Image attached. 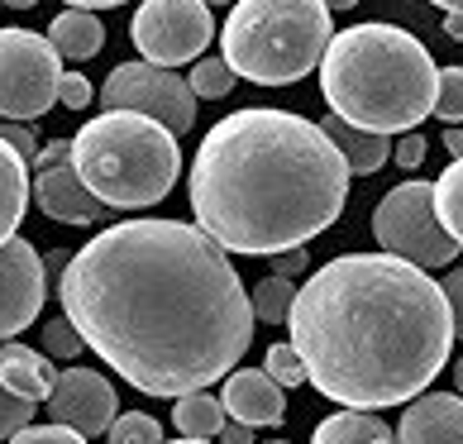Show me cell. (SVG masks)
Listing matches in <instances>:
<instances>
[{
    "instance_id": "6da1fadb",
    "label": "cell",
    "mask_w": 463,
    "mask_h": 444,
    "mask_svg": "<svg viewBox=\"0 0 463 444\" xmlns=\"http://www.w3.org/2000/svg\"><path fill=\"white\" fill-rule=\"evenodd\" d=\"M62 316L144 397H192L253 345V306L230 253L186 220H119L62 268Z\"/></svg>"
},
{
    "instance_id": "7a4b0ae2",
    "label": "cell",
    "mask_w": 463,
    "mask_h": 444,
    "mask_svg": "<svg viewBox=\"0 0 463 444\" xmlns=\"http://www.w3.org/2000/svg\"><path fill=\"white\" fill-rule=\"evenodd\" d=\"M287 330L306 383L345 411L416 401L454 349L439 282L392 253H345L311 272Z\"/></svg>"
},
{
    "instance_id": "3957f363",
    "label": "cell",
    "mask_w": 463,
    "mask_h": 444,
    "mask_svg": "<svg viewBox=\"0 0 463 444\" xmlns=\"http://www.w3.org/2000/svg\"><path fill=\"white\" fill-rule=\"evenodd\" d=\"M186 192L196 230L225 253L278 259L345 215L349 167L316 119L253 106L211 125Z\"/></svg>"
},
{
    "instance_id": "277c9868",
    "label": "cell",
    "mask_w": 463,
    "mask_h": 444,
    "mask_svg": "<svg viewBox=\"0 0 463 444\" xmlns=\"http://www.w3.org/2000/svg\"><path fill=\"white\" fill-rule=\"evenodd\" d=\"M439 67L416 33L397 24H354L335 33L320 58V91L354 129L368 134H411L435 115Z\"/></svg>"
},
{
    "instance_id": "5b68a950",
    "label": "cell",
    "mask_w": 463,
    "mask_h": 444,
    "mask_svg": "<svg viewBox=\"0 0 463 444\" xmlns=\"http://www.w3.org/2000/svg\"><path fill=\"white\" fill-rule=\"evenodd\" d=\"M72 167L110 211H144L173 196L182 177V148L177 134H167L158 119L106 110L72 134Z\"/></svg>"
},
{
    "instance_id": "8992f818",
    "label": "cell",
    "mask_w": 463,
    "mask_h": 444,
    "mask_svg": "<svg viewBox=\"0 0 463 444\" xmlns=\"http://www.w3.org/2000/svg\"><path fill=\"white\" fill-rule=\"evenodd\" d=\"M335 39L320 0H234L220 29V58L234 77L259 87H291L316 72Z\"/></svg>"
},
{
    "instance_id": "52a82bcc",
    "label": "cell",
    "mask_w": 463,
    "mask_h": 444,
    "mask_svg": "<svg viewBox=\"0 0 463 444\" xmlns=\"http://www.w3.org/2000/svg\"><path fill=\"white\" fill-rule=\"evenodd\" d=\"M373 234L383 253L402 263H416L420 272L430 268H449L458 259V244L444 234L439 215H435V196H430V182H402L377 201L373 211Z\"/></svg>"
},
{
    "instance_id": "ba28073f",
    "label": "cell",
    "mask_w": 463,
    "mask_h": 444,
    "mask_svg": "<svg viewBox=\"0 0 463 444\" xmlns=\"http://www.w3.org/2000/svg\"><path fill=\"white\" fill-rule=\"evenodd\" d=\"M62 58L33 29H0V119L29 125L58 106Z\"/></svg>"
},
{
    "instance_id": "9c48e42d",
    "label": "cell",
    "mask_w": 463,
    "mask_h": 444,
    "mask_svg": "<svg viewBox=\"0 0 463 444\" xmlns=\"http://www.w3.org/2000/svg\"><path fill=\"white\" fill-rule=\"evenodd\" d=\"M129 39L139 58L153 67H182L196 62L215 39V20L205 0H144L134 10Z\"/></svg>"
},
{
    "instance_id": "30bf717a",
    "label": "cell",
    "mask_w": 463,
    "mask_h": 444,
    "mask_svg": "<svg viewBox=\"0 0 463 444\" xmlns=\"http://www.w3.org/2000/svg\"><path fill=\"white\" fill-rule=\"evenodd\" d=\"M106 110H129L158 119L167 134H182L196 125V96L186 87V77H177L173 67H153V62H119L100 87Z\"/></svg>"
},
{
    "instance_id": "8fae6325",
    "label": "cell",
    "mask_w": 463,
    "mask_h": 444,
    "mask_svg": "<svg viewBox=\"0 0 463 444\" xmlns=\"http://www.w3.org/2000/svg\"><path fill=\"white\" fill-rule=\"evenodd\" d=\"M43 297V253L20 234L5 239L0 244V345H10L39 320Z\"/></svg>"
},
{
    "instance_id": "7c38bea8",
    "label": "cell",
    "mask_w": 463,
    "mask_h": 444,
    "mask_svg": "<svg viewBox=\"0 0 463 444\" xmlns=\"http://www.w3.org/2000/svg\"><path fill=\"white\" fill-rule=\"evenodd\" d=\"M48 416L53 425H67L77 435H106L119 416V397L106 373L96 368H62L53 392H48Z\"/></svg>"
},
{
    "instance_id": "4fadbf2b",
    "label": "cell",
    "mask_w": 463,
    "mask_h": 444,
    "mask_svg": "<svg viewBox=\"0 0 463 444\" xmlns=\"http://www.w3.org/2000/svg\"><path fill=\"white\" fill-rule=\"evenodd\" d=\"M33 201H39V211L53 215L58 225H96L100 215H110V206L87 192V182L77 177L72 163L39 167V177H33Z\"/></svg>"
},
{
    "instance_id": "5bb4252c",
    "label": "cell",
    "mask_w": 463,
    "mask_h": 444,
    "mask_svg": "<svg viewBox=\"0 0 463 444\" xmlns=\"http://www.w3.org/2000/svg\"><path fill=\"white\" fill-rule=\"evenodd\" d=\"M220 406L230 411V420L249 425V430H259V425H282L287 420V397L282 387L268 378L263 368H239L225 378L220 387Z\"/></svg>"
},
{
    "instance_id": "9a60e30c",
    "label": "cell",
    "mask_w": 463,
    "mask_h": 444,
    "mask_svg": "<svg viewBox=\"0 0 463 444\" xmlns=\"http://www.w3.org/2000/svg\"><path fill=\"white\" fill-rule=\"evenodd\" d=\"M397 444H463V397L458 392H420L402 411Z\"/></svg>"
},
{
    "instance_id": "2e32d148",
    "label": "cell",
    "mask_w": 463,
    "mask_h": 444,
    "mask_svg": "<svg viewBox=\"0 0 463 444\" xmlns=\"http://www.w3.org/2000/svg\"><path fill=\"white\" fill-rule=\"evenodd\" d=\"M53 383H58V368L48 354L20 345V339L0 345V387L5 392H14V397H24V401H48Z\"/></svg>"
},
{
    "instance_id": "e0dca14e",
    "label": "cell",
    "mask_w": 463,
    "mask_h": 444,
    "mask_svg": "<svg viewBox=\"0 0 463 444\" xmlns=\"http://www.w3.org/2000/svg\"><path fill=\"white\" fill-rule=\"evenodd\" d=\"M320 129H325V139L335 144V153H339V158H345L349 177L383 173V163L392 158V139H387V134L354 129V125H345L339 115H325V119H320Z\"/></svg>"
},
{
    "instance_id": "ac0fdd59",
    "label": "cell",
    "mask_w": 463,
    "mask_h": 444,
    "mask_svg": "<svg viewBox=\"0 0 463 444\" xmlns=\"http://www.w3.org/2000/svg\"><path fill=\"white\" fill-rule=\"evenodd\" d=\"M48 43H53V53L62 62H87L100 53V43H106V24L96 20L91 10H62L53 24H48Z\"/></svg>"
},
{
    "instance_id": "d6986e66",
    "label": "cell",
    "mask_w": 463,
    "mask_h": 444,
    "mask_svg": "<svg viewBox=\"0 0 463 444\" xmlns=\"http://www.w3.org/2000/svg\"><path fill=\"white\" fill-rule=\"evenodd\" d=\"M29 163L14 153L5 139H0V244L5 239H14V230H20V220L29 211Z\"/></svg>"
},
{
    "instance_id": "ffe728a7",
    "label": "cell",
    "mask_w": 463,
    "mask_h": 444,
    "mask_svg": "<svg viewBox=\"0 0 463 444\" xmlns=\"http://www.w3.org/2000/svg\"><path fill=\"white\" fill-rule=\"evenodd\" d=\"M311 444H397V435L377 411H335L316 425Z\"/></svg>"
},
{
    "instance_id": "44dd1931",
    "label": "cell",
    "mask_w": 463,
    "mask_h": 444,
    "mask_svg": "<svg viewBox=\"0 0 463 444\" xmlns=\"http://www.w3.org/2000/svg\"><path fill=\"white\" fill-rule=\"evenodd\" d=\"M173 420H177L182 439H215L225 430V406L211 392H192V397H177Z\"/></svg>"
},
{
    "instance_id": "7402d4cb",
    "label": "cell",
    "mask_w": 463,
    "mask_h": 444,
    "mask_svg": "<svg viewBox=\"0 0 463 444\" xmlns=\"http://www.w3.org/2000/svg\"><path fill=\"white\" fill-rule=\"evenodd\" d=\"M430 196H435V215H439L444 234L454 244H463V158H454L439 173V182H430Z\"/></svg>"
},
{
    "instance_id": "603a6c76",
    "label": "cell",
    "mask_w": 463,
    "mask_h": 444,
    "mask_svg": "<svg viewBox=\"0 0 463 444\" xmlns=\"http://www.w3.org/2000/svg\"><path fill=\"white\" fill-rule=\"evenodd\" d=\"M291 301H297V287H291L287 278H263L249 292L253 316H259V320H282V326H287V316H291Z\"/></svg>"
},
{
    "instance_id": "cb8c5ba5",
    "label": "cell",
    "mask_w": 463,
    "mask_h": 444,
    "mask_svg": "<svg viewBox=\"0 0 463 444\" xmlns=\"http://www.w3.org/2000/svg\"><path fill=\"white\" fill-rule=\"evenodd\" d=\"M186 87H192V96H201V100H215V96H230L234 72L225 67V58H196Z\"/></svg>"
},
{
    "instance_id": "d4e9b609",
    "label": "cell",
    "mask_w": 463,
    "mask_h": 444,
    "mask_svg": "<svg viewBox=\"0 0 463 444\" xmlns=\"http://www.w3.org/2000/svg\"><path fill=\"white\" fill-rule=\"evenodd\" d=\"M106 439L110 444H163V425L153 420L148 411H125V416H115Z\"/></svg>"
},
{
    "instance_id": "484cf974",
    "label": "cell",
    "mask_w": 463,
    "mask_h": 444,
    "mask_svg": "<svg viewBox=\"0 0 463 444\" xmlns=\"http://www.w3.org/2000/svg\"><path fill=\"white\" fill-rule=\"evenodd\" d=\"M435 115L458 125L463 119V67H444L435 81Z\"/></svg>"
},
{
    "instance_id": "4316f807",
    "label": "cell",
    "mask_w": 463,
    "mask_h": 444,
    "mask_svg": "<svg viewBox=\"0 0 463 444\" xmlns=\"http://www.w3.org/2000/svg\"><path fill=\"white\" fill-rule=\"evenodd\" d=\"M81 349H87V345H81V335L72 330V320H67V316H58V320H48V326H43V354H48V358L72 364Z\"/></svg>"
},
{
    "instance_id": "83f0119b",
    "label": "cell",
    "mask_w": 463,
    "mask_h": 444,
    "mask_svg": "<svg viewBox=\"0 0 463 444\" xmlns=\"http://www.w3.org/2000/svg\"><path fill=\"white\" fill-rule=\"evenodd\" d=\"M263 373L278 387H301L306 383V368H301V358H297V349H291V345H272L268 358H263Z\"/></svg>"
},
{
    "instance_id": "f1b7e54d",
    "label": "cell",
    "mask_w": 463,
    "mask_h": 444,
    "mask_svg": "<svg viewBox=\"0 0 463 444\" xmlns=\"http://www.w3.org/2000/svg\"><path fill=\"white\" fill-rule=\"evenodd\" d=\"M33 411H39L33 401H24V397H14V392L0 387V444H5L10 435H20L24 425H33Z\"/></svg>"
},
{
    "instance_id": "f546056e",
    "label": "cell",
    "mask_w": 463,
    "mask_h": 444,
    "mask_svg": "<svg viewBox=\"0 0 463 444\" xmlns=\"http://www.w3.org/2000/svg\"><path fill=\"white\" fill-rule=\"evenodd\" d=\"M5 444H87V435L67 430V425H24V430L10 435Z\"/></svg>"
},
{
    "instance_id": "4dcf8cb0",
    "label": "cell",
    "mask_w": 463,
    "mask_h": 444,
    "mask_svg": "<svg viewBox=\"0 0 463 444\" xmlns=\"http://www.w3.org/2000/svg\"><path fill=\"white\" fill-rule=\"evenodd\" d=\"M0 139H5L14 153H20L29 167L39 163V134H29L24 125H14V119H0Z\"/></svg>"
},
{
    "instance_id": "1f68e13d",
    "label": "cell",
    "mask_w": 463,
    "mask_h": 444,
    "mask_svg": "<svg viewBox=\"0 0 463 444\" xmlns=\"http://www.w3.org/2000/svg\"><path fill=\"white\" fill-rule=\"evenodd\" d=\"M58 106L87 110V106H91V81L81 77V72H62V81H58Z\"/></svg>"
},
{
    "instance_id": "d6a6232c",
    "label": "cell",
    "mask_w": 463,
    "mask_h": 444,
    "mask_svg": "<svg viewBox=\"0 0 463 444\" xmlns=\"http://www.w3.org/2000/svg\"><path fill=\"white\" fill-rule=\"evenodd\" d=\"M425 148H430V144H425V134L411 129V134H402V139H397V148H392V163L406 167V173H416V167L425 163Z\"/></svg>"
},
{
    "instance_id": "836d02e7",
    "label": "cell",
    "mask_w": 463,
    "mask_h": 444,
    "mask_svg": "<svg viewBox=\"0 0 463 444\" xmlns=\"http://www.w3.org/2000/svg\"><path fill=\"white\" fill-rule=\"evenodd\" d=\"M444 301H449V320H454V335L463 339V268H449V278L439 282Z\"/></svg>"
},
{
    "instance_id": "e575fe53",
    "label": "cell",
    "mask_w": 463,
    "mask_h": 444,
    "mask_svg": "<svg viewBox=\"0 0 463 444\" xmlns=\"http://www.w3.org/2000/svg\"><path fill=\"white\" fill-rule=\"evenodd\" d=\"M58 163H72V139H53L39 148V163L33 167H58Z\"/></svg>"
},
{
    "instance_id": "d590c367",
    "label": "cell",
    "mask_w": 463,
    "mask_h": 444,
    "mask_svg": "<svg viewBox=\"0 0 463 444\" xmlns=\"http://www.w3.org/2000/svg\"><path fill=\"white\" fill-rule=\"evenodd\" d=\"M220 444H253V430L249 425H239V420H225V430L215 435Z\"/></svg>"
},
{
    "instance_id": "8d00e7d4",
    "label": "cell",
    "mask_w": 463,
    "mask_h": 444,
    "mask_svg": "<svg viewBox=\"0 0 463 444\" xmlns=\"http://www.w3.org/2000/svg\"><path fill=\"white\" fill-rule=\"evenodd\" d=\"M306 263V253H297V249H291V253H278V263H272V278H291V272H297Z\"/></svg>"
},
{
    "instance_id": "74e56055",
    "label": "cell",
    "mask_w": 463,
    "mask_h": 444,
    "mask_svg": "<svg viewBox=\"0 0 463 444\" xmlns=\"http://www.w3.org/2000/svg\"><path fill=\"white\" fill-rule=\"evenodd\" d=\"M125 0H67V10H115Z\"/></svg>"
},
{
    "instance_id": "f35d334b",
    "label": "cell",
    "mask_w": 463,
    "mask_h": 444,
    "mask_svg": "<svg viewBox=\"0 0 463 444\" xmlns=\"http://www.w3.org/2000/svg\"><path fill=\"white\" fill-rule=\"evenodd\" d=\"M444 148H449V158H463V129L449 125V134H444Z\"/></svg>"
},
{
    "instance_id": "ab89813d",
    "label": "cell",
    "mask_w": 463,
    "mask_h": 444,
    "mask_svg": "<svg viewBox=\"0 0 463 444\" xmlns=\"http://www.w3.org/2000/svg\"><path fill=\"white\" fill-rule=\"evenodd\" d=\"M444 33H449V39H463V14H444Z\"/></svg>"
},
{
    "instance_id": "60d3db41",
    "label": "cell",
    "mask_w": 463,
    "mask_h": 444,
    "mask_svg": "<svg viewBox=\"0 0 463 444\" xmlns=\"http://www.w3.org/2000/svg\"><path fill=\"white\" fill-rule=\"evenodd\" d=\"M430 5H439V10H449V14H463V0H430Z\"/></svg>"
},
{
    "instance_id": "b9f144b4",
    "label": "cell",
    "mask_w": 463,
    "mask_h": 444,
    "mask_svg": "<svg viewBox=\"0 0 463 444\" xmlns=\"http://www.w3.org/2000/svg\"><path fill=\"white\" fill-rule=\"evenodd\" d=\"M320 5H325V10H354L358 0H320Z\"/></svg>"
},
{
    "instance_id": "7bdbcfd3",
    "label": "cell",
    "mask_w": 463,
    "mask_h": 444,
    "mask_svg": "<svg viewBox=\"0 0 463 444\" xmlns=\"http://www.w3.org/2000/svg\"><path fill=\"white\" fill-rule=\"evenodd\" d=\"M0 5H10V10H33L39 0H0Z\"/></svg>"
},
{
    "instance_id": "ee69618b",
    "label": "cell",
    "mask_w": 463,
    "mask_h": 444,
    "mask_svg": "<svg viewBox=\"0 0 463 444\" xmlns=\"http://www.w3.org/2000/svg\"><path fill=\"white\" fill-rule=\"evenodd\" d=\"M454 383H458V397H463V358H458V368H454Z\"/></svg>"
},
{
    "instance_id": "f6af8a7d",
    "label": "cell",
    "mask_w": 463,
    "mask_h": 444,
    "mask_svg": "<svg viewBox=\"0 0 463 444\" xmlns=\"http://www.w3.org/2000/svg\"><path fill=\"white\" fill-rule=\"evenodd\" d=\"M205 5H234V0H205Z\"/></svg>"
},
{
    "instance_id": "bcb514c9",
    "label": "cell",
    "mask_w": 463,
    "mask_h": 444,
    "mask_svg": "<svg viewBox=\"0 0 463 444\" xmlns=\"http://www.w3.org/2000/svg\"><path fill=\"white\" fill-rule=\"evenodd\" d=\"M173 444H205V439H173Z\"/></svg>"
},
{
    "instance_id": "7dc6e473",
    "label": "cell",
    "mask_w": 463,
    "mask_h": 444,
    "mask_svg": "<svg viewBox=\"0 0 463 444\" xmlns=\"http://www.w3.org/2000/svg\"><path fill=\"white\" fill-rule=\"evenodd\" d=\"M278 444H282V439H278Z\"/></svg>"
}]
</instances>
